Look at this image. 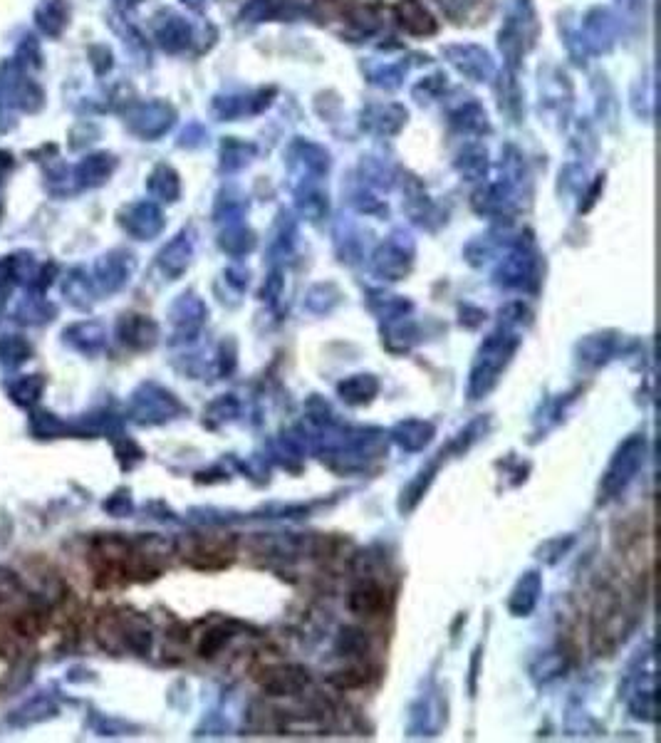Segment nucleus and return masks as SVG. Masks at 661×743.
<instances>
[{
    "label": "nucleus",
    "mask_w": 661,
    "mask_h": 743,
    "mask_svg": "<svg viewBox=\"0 0 661 743\" xmlns=\"http://www.w3.org/2000/svg\"><path fill=\"white\" fill-rule=\"evenodd\" d=\"M57 714V706L50 696H33V699L25 701L23 706L13 711L8 716V724L15 729H28V726L43 724V721L52 719Z\"/></svg>",
    "instance_id": "obj_1"
},
{
    "label": "nucleus",
    "mask_w": 661,
    "mask_h": 743,
    "mask_svg": "<svg viewBox=\"0 0 661 743\" xmlns=\"http://www.w3.org/2000/svg\"><path fill=\"white\" fill-rule=\"evenodd\" d=\"M5 389H8L10 402L23 409H33L40 402V397H43L45 382L40 374H23V377H15L13 382H8Z\"/></svg>",
    "instance_id": "obj_2"
},
{
    "label": "nucleus",
    "mask_w": 661,
    "mask_h": 743,
    "mask_svg": "<svg viewBox=\"0 0 661 743\" xmlns=\"http://www.w3.org/2000/svg\"><path fill=\"white\" fill-rule=\"evenodd\" d=\"M30 357H33V347H30V342L25 337L5 335L0 340V367L3 370H18Z\"/></svg>",
    "instance_id": "obj_3"
},
{
    "label": "nucleus",
    "mask_w": 661,
    "mask_h": 743,
    "mask_svg": "<svg viewBox=\"0 0 661 743\" xmlns=\"http://www.w3.org/2000/svg\"><path fill=\"white\" fill-rule=\"evenodd\" d=\"M65 342L80 352H95L102 345V330L97 325H72L65 330Z\"/></svg>",
    "instance_id": "obj_4"
},
{
    "label": "nucleus",
    "mask_w": 661,
    "mask_h": 743,
    "mask_svg": "<svg viewBox=\"0 0 661 743\" xmlns=\"http://www.w3.org/2000/svg\"><path fill=\"white\" fill-rule=\"evenodd\" d=\"M15 320H18L20 325H28V327L48 325V322L52 320V308L40 298L25 300V303L18 305V310H15Z\"/></svg>",
    "instance_id": "obj_5"
},
{
    "label": "nucleus",
    "mask_w": 661,
    "mask_h": 743,
    "mask_svg": "<svg viewBox=\"0 0 661 743\" xmlns=\"http://www.w3.org/2000/svg\"><path fill=\"white\" fill-rule=\"evenodd\" d=\"M30 431H33L38 439H55V436L67 434V426L50 412H35L30 417Z\"/></svg>",
    "instance_id": "obj_6"
},
{
    "label": "nucleus",
    "mask_w": 661,
    "mask_h": 743,
    "mask_svg": "<svg viewBox=\"0 0 661 743\" xmlns=\"http://www.w3.org/2000/svg\"><path fill=\"white\" fill-rule=\"evenodd\" d=\"M20 592H23V583H20L18 575L8 568H0V607L18 600Z\"/></svg>",
    "instance_id": "obj_7"
}]
</instances>
